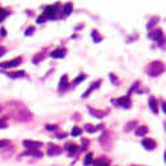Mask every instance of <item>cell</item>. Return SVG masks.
<instances>
[{
	"mask_svg": "<svg viewBox=\"0 0 166 166\" xmlns=\"http://www.w3.org/2000/svg\"><path fill=\"white\" fill-rule=\"evenodd\" d=\"M58 12V4H53V5H49L47 7L45 11H44V13L41 15V16L37 19V23H44L45 21V19H55L56 17V13Z\"/></svg>",
	"mask_w": 166,
	"mask_h": 166,
	"instance_id": "6da1fadb",
	"label": "cell"
},
{
	"mask_svg": "<svg viewBox=\"0 0 166 166\" xmlns=\"http://www.w3.org/2000/svg\"><path fill=\"white\" fill-rule=\"evenodd\" d=\"M164 71H165V66L161 61H153L149 64V66H147V73H149V76H152V77L161 75Z\"/></svg>",
	"mask_w": 166,
	"mask_h": 166,
	"instance_id": "7a4b0ae2",
	"label": "cell"
},
{
	"mask_svg": "<svg viewBox=\"0 0 166 166\" xmlns=\"http://www.w3.org/2000/svg\"><path fill=\"white\" fill-rule=\"evenodd\" d=\"M149 37L154 40V41H158V44L162 47L164 45V33H162L161 29H154L149 33Z\"/></svg>",
	"mask_w": 166,
	"mask_h": 166,
	"instance_id": "3957f363",
	"label": "cell"
},
{
	"mask_svg": "<svg viewBox=\"0 0 166 166\" xmlns=\"http://www.w3.org/2000/svg\"><path fill=\"white\" fill-rule=\"evenodd\" d=\"M112 102L122 106V108H129V106L132 105V101H130V97H129V96H126V97H121L118 100H113Z\"/></svg>",
	"mask_w": 166,
	"mask_h": 166,
	"instance_id": "277c9868",
	"label": "cell"
},
{
	"mask_svg": "<svg viewBox=\"0 0 166 166\" xmlns=\"http://www.w3.org/2000/svg\"><path fill=\"white\" fill-rule=\"evenodd\" d=\"M21 60H23L21 57H16V58H13V60L2 62V64H0V66H2V68H12V66H16V65L21 64Z\"/></svg>",
	"mask_w": 166,
	"mask_h": 166,
	"instance_id": "5b68a950",
	"label": "cell"
},
{
	"mask_svg": "<svg viewBox=\"0 0 166 166\" xmlns=\"http://www.w3.org/2000/svg\"><path fill=\"white\" fill-rule=\"evenodd\" d=\"M25 147H28V149H40V147L43 146V142H37V141H28V140H25L23 142Z\"/></svg>",
	"mask_w": 166,
	"mask_h": 166,
	"instance_id": "8992f818",
	"label": "cell"
},
{
	"mask_svg": "<svg viewBox=\"0 0 166 166\" xmlns=\"http://www.w3.org/2000/svg\"><path fill=\"white\" fill-rule=\"evenodd\" d=\"M142 146L147 150H153L154 147H156V142L150 138H145V140H142Z\"/></svg>",
	"mask_w": 166,
	"mask_h": 166,
	"instance_id": "52a82bcc",
	"label": "cell"
},
{
	"mask_svg": "<svg viewBox=\"0 0 166 166\" xmlns=\"http://www.w3.org/2000/svg\"><path fill=\"white\" fill-rule=\"evenodd\" d=\"M149 106H150V110H152L153 113H158V104H157V100L154 97L149 98Z\"/></svg>",
	"mask_w": 166,
	"mask_h": 166,
	"instance_id": "ba28073f",
	"label": "cell"
},
{
	"mask_svg": "<svg viewBox=\"0 0 166 166\" xmlns=\"http://www.w3.org/2000/svg\"><path fill=\"white\" fill-rule=\"evenodd\" d=\"M64 55H65V49H56V51H53V52H51V57L61 58V57H64Z\"/></svg>",
	"mask_w": 166,
	"mask_h": 166,
	"instance_id": "9c48e42d",
	"label": "cell"
},
{
	"mask_svg": "<svg viewBox=\"0 0 166 166\" xmlns=\"http://www.w3.org/2000/svg\"><path fill=\"white\" fill-rule=\"evenodd\" d=\"M61 153V147L60 146H51L48 149V156H56V154H60Z\"/></svg>",
	"mask_w": 166,
	"mask_h": 166,
	"instance_id": "30bf717a",
	"label": "cell"
},
{
	"mask_svg": "<svg viewBox=\"0 0 166 166\" xmlns=\"http://www.w3.org/2000/svg\"><path fill=\"white\" fill-rule=\"evenodd\" d=\"M89 112L93 114L94 117H97V118H104L105 114H106V112H102V110H97V109H92V108H89Z\"/></svg>",
	"mask_w": 166,
	"mask_h": 166,
	"instance_id": "8fae6325",
	"label": "cell"
},
{
	"mask_svg": "<svg viewBox=\"0 0 166 166\" xmlns=\"http://www.w3.org/2000/svg\"><path fill=\"white\" fill-rule=\"evenodd\" d=\"M68 87V77H66L65 75L61 77V80H60V85H58V90H64L65 88Z\"/></svg>",
	"mask_w": 166,
	"mask_h": 166,
	"instance_id": "7c38bea8",
	"label": "cell"
},
{
	"mask_svg": "<svg viewBox=\"0 0 166 166\" xmlns=\"http://www.w3.org/2000/svg\"><path fill=\"white\" fill-rule=\"evenodd\" d=\"M8 76L11 77V79H20V77H24V76H25V72H24V71L11 72V73H8Z\"/></svg>",
	"mask_w": 166,
	"mask_h": 166,
	"instance_id": "4fadbf2b",
	"label": "cell"
},
{
	"mask_svg": "<svg viewBox=\"0 0 166 166\" xmlns=\"http://www.w3.org/2000/svg\"><path fill=\"white\" fill-rule=\"evenodd\" d=\"M100 84H101V81H97V83H94V85H90V87H89V89H88V90L85 92V93L83 94V97H88V96H89V93H90L92 90L97 89V88L100 87Z\"/></svg>",
	"mask_w": 166,
	"mask_h": 166,
	"instance_id": "5bb4252c",
	"label": "cell"
},
{
	"mask_svg": "<svg viewBox=\"0 0 166 166\" xmlns=\"http://www.w3.org/2000/svg\"><path fill=\"white\" fill-rule=\"evenodd\" d=\"M25 154H28V156H29V154H31V156H33V157H37V158H40V157L43 156L41 152H40V150H37V149H29L28 152H25Z\"/></svg>",
	"mask_w": 166,
	"mask_h": 166,
	"instance_id": "9a60e30c",
	"label": "cell"
},
{
	"mask_svg": "<svg viewBox=\"0 0 166 166\" xmlns=\"http://www.w3.org/2000/svg\"><path fill=\"white\" fill-rule=\"evenodd\" d=\"M71 12H72V4L71 3H66L64 8H62V16H68Z\"/></svg>",
	"mask_w": 166,
	"mask_h": 166,
	"instance_id": "2e32d148",
	"label": "cell"
},
{
	"mask_svg": "<svg viewBox=\"0 0 166 166\" xmlns=\"http://www.w3.org/2000/svg\"><path fill=\"white\" fill-rule=\"evenodd\" d=\"M146 133H147L146 126H138L137 129H136V136H140V137H141V136H145Z\"/></svg>",
	"mask_w": 166,
	"mask_h": 166,
	"instance_id": "e0dca14e",
	"label": "cell"
},
{
	"mask_svg": "<svg viewBox=\"0 0 166 166\" xmlns=\"http://www.w3.org/2000/svg\"><path fill=\"white\" fill-rule=\"evenodd\" d=\"M66 149H68V152H69V156H72V154H75L77 152V145H75V143H68V145H66Z\"/></svg>",
	"mask_w": 166,
	"mask_h": 166,
	"instance_id": "ac0fdd59",
	"label": "cell"
},
{
	"mask_svg": "<svg viewBox=\"0 0 166 166\" xmlns=\"http://www.w3.org/2000/svg\"><path fill=\"white\" fill-rule=\"evenodd\" d=\"M92 162H93V154L88 153L87 157H85V161H84V164H85L87 166H89V165H92Z\"/></svg>",
	"mask_w": 166,
	"mask_h": 166,
	"instance_id": "d6986e66",
	"label": "cell"
},
{
	"mask_svg": "<svg viewBox=\"0 0 166 166\" xmlns=\"http://www.w3.org/2000/svg\"><path fill=\"white\" fill-rule=\"evenodd\" d=\"M102 126H104V125H98L97 128H92V125H87V126H85V130H87L88 133H94L96 130H97V129L102 128Z\"/></svg>",
	"mask_w": 166,
	"mask_h": 166,
	"instance_id": "ffe728a7",
	"label": "cell"
},
{
	"mask_svg": "<svg viewBox=\"0 0 166 166\" xmlns=\"http://www.w3.org/2000/svg\"><path fill=\"white\" fill-rule=\"evenodd\" d=\"M94 166H108V162H104V160H96L92 162Z\"/></svg>",
	"mask_w": 166,
	"mask_h": 166,
	"instance_id": "44dd1931",
	"label": "cell"
},
{
	"mask_svg": "<svg viewBox=\"0 0 166 166\" xmlns=\"http://www.w3.org/2000/svg\"><path fill=\"white\" fill-rule=\"evenodd\" d=\"M8 15V11H5L4 8H0V23L4 20V17Z\"/></svg>",
	"mask_w": 166,
	"mask_h": 166,
	"instance_id": "7402d4cb",
	"label": "cell"
},
{
	"mask_svg": "<svg viewBox=\"0 0 166 166\" xmlns=\"http://www.w3.org/2000/svg\"><path fill=\"white\" fill-rule=\"evenodd\" d=\"M92 37L94 39L96 43H100V41H101V36H100L98 33H97V31H93V32H92Z\"/></svg>",
	"mask_w": 166,
	"mask_h": 166,
	"instance_id": "603a6c76",
	"label": "cell"
},
{
	"mask_svg": "<svg viewBox=\"0 0 166 166\" xmlns=\"http://www.w3.org/2000/svg\"><path fill=\"white\" fill-rule=\"evenodd\" d=\"M9 145H11V142L7 141V140H2V141H0V149H2V147H8Z\"/></svg>",
	"mask_w": 166,
	"mask_h": 166,
	"instance_id": "cb8c5ba5",
	"label": "cell"
},
{
	"mask_svg": "<svg viewBox=\"0 0 166 166\" xmlns=\"http://www.w3.org/2000/svg\"><path fill=\"white\" fill-rule=\"evenodd\" d=\"M85 79H87V76H85V75H80V76L75 80V84H79V83H81V81H84Z\"/></svg>",
	"mask_w": 166,
	"mask_h": 166,
	"instance_id": "d4e9b609",
	"label": "cell"
},
{
	"mask_svg": "<svg viewBox=\"0 0 166 166\" xmlns=\"http://www.w3.org/2000/svg\"><path fill=\"white\" fill-rule=\"evenodd\" d=\"M80 133H81V129L80 128H75L72 130V136H73V137H76V136H79Z\"/></svg>",
	"mask_w": 166,
	"mask_h": 166,
	"instance_id": "484cf974",
	"label": "cell"
},
{
	"mask_svg": "<svg viewBox=\"0 0 166 166\" xmlns=\"http://www.w3.org/2000/svg\"><path fill=\"white\" fill-rule=\"evenodd\" d=\"M133 125H136V121H132V122H129V124L126 125V128H125V130H126V132L132 130V129H133Z\"/></svg>",
	"mask_w": 166,
	"mask_h": 166,
	"instance_id": "4316f807",
	"label": "cell"
},
{
	"mask_svg": "<svg viewBox=\"0 0 166 166\" xmlns=\"http://www.w3.org/2000/svg\"><path fill=\"white\" fill-rule=\"evenodd\" d=\"M43 58H44V55H37V56L33 58V62H35V64H37V61L39 60H43Z\"/></svg>",
	"mask_w": 166,
	"mask_h": 166,
	"instance_id": "83f0119b",
	"label": "cell"
},
{
	"mask_svg": "<svg viewBox=\"0 0 166 166\" xmlns=\"http://www.w3.org/2000/svg\"><path fill=\"white\" fill-rule=\"evenodd\" d=\"M157 21H158V19H152V21H150V23H149V24H147V25H146V27H147V28H149V29H150V28H152V27H153V25H154V24H156V23H157Z\"/></svg>",
	"mask_w": 166,
	"mask_h": 166,
	"instance_id": "f1b7e54d",
	"label": "cell"
},
{
	"mask_svg": "<svg viewBox=\"0 0 166 166\" xmlns=\"http://www.w3.org/2000/svg\"><path fill=\"white\" fill-rule=\"evenodd\" d=\"M33 31H35V28H33V27H29V28L27 29V32H25V35H27V36L32 35V33H33Z\"/></svg>",
	"mask_w": 166,
	"mask_h": 166,
	"instance_id": "f546056e",
	"label": "cell"
},
{
	"mask_svg": "<svg viewBox=\"0 0 166 166\" xmlns=\"http://www.w3.org/2000/svg\"><path fill=\"white\" fill-rule=\"evenodd\" d=\"M45 128H47V130H56L57 126H56V125H47Z\"/></svg>",
	"mask_w": 166,
	"mask_h": 166,
	"instance_id": "4dcf8cb0",
	"label": "cell"
},
{
	"mask_svg": "<svg viewBox=\"0 0 166 166\" xmlns=\"http://www.w3.org/2000/svg\"><path fill=\"white\" fill-rule=\"evenodd\" d=\"M4 53H5V48L4 47H0V56H3Z\"/></svg>",
	"mask_w": 166,
	"mask_h": 166,
	"instance_id": "1f68e13d",
	"label": "cell"
},
{
	"mask_svg": "<svg viewBox=\"0 0 166 166\" xmlns=\"http://www.w3.org/2000/svg\"><path fill=\"white\" fill-rule=\"evenodd\" d=\"M0 33H2V36H5V29L2 28V29H0Z\"/></svg>",
	"mask_w": 166,
	"mask_h": 166,
	"instance_id": "d6a6232c",
	"label": "cell"
},
{
	"mask_svg": "<svg viewBox=\"0 0 166 166\" xmlns=\"http://www.w3.org/2000/svg\"><path fill=\"white\" fill-rule=\"evenodd\" d=\"M64 137H65L64 133H61V134H57V138H60V140H61V138H64Z\"/></svg>",
	"mask_w": 166,
	"mask_h": 166,
	"instance_id": "836d02e7",
	"label": "cell"
},
{
	"mask_svg": "<svg viewBox=\"0 0 166 166\" xmlns=\"http://www.w3.org/2000/svg\"><path fill=\"white\" fill-rule=\"evenodd\" d=\"M132 166H138V165H132Z\"/></svg>",
	"mask_w": 166,
	"mask_h": 166,
	"instance_id": "e575fe53",
	"label": "cell"
}]
</instances>
